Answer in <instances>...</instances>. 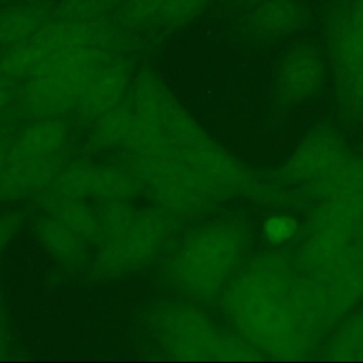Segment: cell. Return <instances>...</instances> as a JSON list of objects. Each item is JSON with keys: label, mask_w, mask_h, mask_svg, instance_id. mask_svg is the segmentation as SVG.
Here are the masks:
<instances>
[{"label": "cell", "mask_w": 363, "mask_h": 363, "mask_svg": "<svg viewBox=\"0 0 363 363\" xmlns=\"http://www.w3.org/2000/svg\"><path fill=\"white\" fill-rule=\"evenodd\" d=\"M6 350V333L0 320V353H3Z\"/></svg>", "instance_id": "cell-26"}, {"label": "cell", "mask_w": 363, "mask_h": 363, "mask_svg": "<svg viewBox=\"0 0 363 363\" xmlns=\"http://www.w3.org/2000/svg\"><path fill=\"white\" fill-rule=\"evenodd\" d=\"M14 1H21V3H30V4H38V6L52 7V6L57 4L60 0H14Z\"/></svg>", "instance_id": "cell-23"}, {"label": "cell", "mask_w": 363, "mask_h": 363, "mask_svg": "<svg viewBox=\"0 0 363 363\" xmlns=\"http://www.w3.org/2000/svg\"><path fill=\"white\" fill-rule=\"evenodd\" d=\"M123 167L139 180L142 191L179 218L196 216L204 207L207 179L177 155L129 153Z\"/></svg>", "instance_id": "cell-4"}, {"label": "cell", "mask_w": 363, "mask_h": 363, "mask_svg": "<svg viewBox=\"0 0 363 363\" xmlns=\"http://www.w3.org/2000/svg\"><path fill=\"white\" fill-rule=\"evenodd\" d=\"M47 6L14 1L0 9V47L7 48L26 41L52 18Z\"/></svg>", "instance_id": "cell-12"}, {"label": "cell", "mask_w": 363, "mask_h": 363, "mask_svg": "<svg viewBox=\"0 0 363 363\" xmlns=\"http://www.w3.org/2000/svg\"><path fill=\"white\" fill-rule=\"evenodd\" d=\"M133 65L125 52L111 55L92 75L78 98L74 112L78 119L94 123L104 113L119 105L129 94Z\"/></svg>", "instance_id": "cell-7"}, {"label": "cell", "mask_w": 363, "mask_h": 363, "mask_svg": "<svg viewBox=\"0 0 363 363\" xmlns=\"http://www.w3.org/2000/svg\"><path fill=\"white\" fill-rule=\"evenodd\" d=\"M234 245L221 227H203L179 241L167 268L174 285L196 298L210 296L231 267Z\"/></svg>", "instance_id": "cell-5"}, {"label": "cell", "mask_w": 363, "mask_h": 363, "mask_svg": "<svg viewBox=\"0 0 363 363\" xmlns=\"http://www.w3.org/2000/svg\"><path fill=\"white\" fill-rule=\"evenodd\" d=\"M247 27L259 35L278 37L299 30L309 18L302 0H264L245 9Z\"/></svg>", "instance_id": "cell-11"}, {"label": "cell", "mask_w": 363, "mask_h": 363, "mask_svg": "<svg viewBox=\"0 0 363 363\" xmlns=\"http://www.w3.org/2000/svg\"><path fill=\"white\" fill-rule=\"evenodd\" d=\"M132 105L129 101H122L119 105L104 113L94 122V129L89 135V142L95 149H112L123 146L130 123Z\"/></svg>", "instance_id": "cell-16"}, {"label": "cell", "mask_w": 363, "mask_h": 363, "mask_svg": "<svg viewBox=\"0 0 363 363\" xmlns=\"http://www.w3.org/2000/svg\"><path fill=\"white\" fill-rule=\"evenodd\" d=\"M54 217L71 228L85 242H99L101 224L99 214L84 200L65 201L50 210Z\"/></svg>", "instance_id": "cell-17"}, {"label": "cell", "mask_w": 363, "mask_h": 363, "mask_svg": "<svg viewBox=\"0 0 363 363\" xmlns=\"http://www.w3.org/2000/svg\"><path fill=\"white\" fill-rule=\"evenodd\" d=\"M62 169L58 155L7 163L0 174V201L18 200L43 193Z\"/></svg>", "instance_id": "cell-10"}, {"label": "cell", "mask_w": 363, "mask_h": 363, "mask_svg": "<svg viewBox=\"0 0 363 363\" xmlns=\"http://www.w3.org/2000/svg\"><path fill=\"white\" fill-rule=\"evenodd\" d=\"M123 0H60L51 7L52 16L64 20L106 21L115 16Z\"/></svg>", "instance_id": "cell-18"}, {"label": "cell", "mask_w": 363, "mask_h": 363, "mask_svg": "<svg viewBox=\"0 0 363 363\" xmlns=\"http://www.w3.org/2000/svg\"><path fill=\"white\" fill-rule=\"evenodd\" d=\"M23 221L24 217L20 211H7L0 214V254L23 227Z\"/></svg>", "instance_id": "cell-20"}, {"label": "cell", "mask_w": 363, "mask_h": 363, "mask_svg": "<svg viewBox=\"0 0 363 363\" xmlns=\"http://www.w3.org/2000/svg\"><path fill=\"white\" fill-rule=\"evenodd\" d=\"M294 231L295 223L286 217H274L265 224V234L274 242L286 240Z\"/></svg>", "instance_id": "cell-21"}, {"label": "cell", "mask_w": 363, "mask_h": 363, "mask_svg": "<svg viewBox=\"0 0 363 363\" xmlns=\"http://www.w3.org/2000/svg\"><path fill=\"white\" fill-rule=\"evenodd\" d=\"M140 191L139 180L123 166L96 164L89 197L101 203L130 201Z\"/></svg>", "instance_id": "cell-15"}, {"label": "cell", "mask_w": 363, "mask_h": 363, "mask_svg": "<svg viewBox=\"0 0 363 363\" xmlns=\"http://www.w3.org/2000/svg\"><path fill=\"white\" fill-rule=\"evenodd\" d=\"M340 55L352 64L363 61V0H340L333 9Z\"/></svg>", "instance_id": "cell-14"}, {"label": "cell", "mask_w": 363, "mask_h": 363, "mask_svg": "<svg viewBox=\"0 0 363 363\" xmlns=\"http://www.w3.org/2000/svg\"><path fill=\"white\" fill-rule=\"evenodd\" d=\"M153 337L176 359H200L217 353V339L204 316L189 305L169 302L150 316Z\"/></svg>", "instance_id": "cell-6"}, {"label": "cell", "mask_w": 363, "mask_h": 363, "mask_svg": "<svg viewBox=\"0 0 363 363\" xmlns=\"http://www.w3.org/2000/svg\"><path fill=\"white\" fill-rule=\"evenodd\" d=\"M180 220L160 206L138 211L123 233L98 242L94 272L113 278L145 267L176 235Z\"/></svg>", "instance_id": "cell-3"}, {"label": "cell", "mask_w": 363, "mask_h": 363, "mask_svg": "<svg viewBox=\"0 0 363 363\" xmlns=\"http://www.w3.org/2000/svg\"><path fill=\"white\" fill-rule=\"evenodd\" d=\"M213 0H123L116 23L128 30L176 28L199 17Z\"/></svg>", "instance_id": "cell-8"}, {"label": "cell", "mask_w": 363, "mask_h": 363, "mask_svg": "<svg viewBox=\"0 0 363 363\" xmlns=\"http://www.w3.org/2000/svg\"><path fill=\"white\" fill-rule=\"evenodd\" d=\"M34 231L40 244L61 264L77 267L84 262L88 242L57 217L44 216L38 218L34 224Z\"/></svg>", "instance_id": "cell-13"}, {"label": "cell", "mask_w": 363, "mask_h": 363, "mask_svg": "<svg viewBox=\"0 0 363 363\" xmlns=\"http://www.w3.org/2000/svg\"><path fill=\"white\" fill-rule=\"evenodd\" d=\"M130 33L118 23L52 17L34 35L3 48L0 62L10 78L27 79L91 48L125 52Z\"/></svg>", "instance_id": "cell-1"}, {"label": "cell", "mask_w": 363, "mask_h": 363, "mask_svg": "<svg viewBox=\"0 0 363 363\" xmlns=\"http://www.w3.org/2000/svg\"><path fill=\"white\" fill-rule=\"evenodd\" d=\"M234 1V4L235 6H238L240 9H248V7H251V6H254V4H257V3H261V1H264V0H233Z\"/></svg>", "instance_id": "cell-24"}, {"label": "cell", "mask_w": 363, "mask_h": 363, "mask_svg": "<svg viewBox=\"0 0 363 363\" xmlns=\"http://www.w3.org/2000/svg\"><path fill=\"white\" fill-rule=\"evenodd\" d=\"M17 92L14 88V79L7 75L0 62V113L7 109V106L16 101Z\"/></svg>", "instance_id": "cell-22"}, {"label": "cell", "mask_w": 363, "mask_h": 363, "mask_svg": "<svg viewBox=\"0 0 363 363\" xmlns=\"http://www.w3.org/2000/svg\"><path fill=\"white\" fill-rule=\"evenodd\" d=\"M116 52L121 51L91 48L24 79L16 96L18 111L30 119L62 118L74 112L78 98L92 75Z\"/></svg>", "instance_id": "cell-2"}, {"label": "cell", "mask_w": 363, "mask_h": 363, "mask_svg": "<svg viewBox=\"0 0 363 363\" xmlns=\"http://www.w3.org/2000/svg\"><path fill=\"white\" fill-rule=\"evenodd\" d=\"M104 207L99 214V224H101V240L112 238L123 233L132 220L136 216V210L130 204V201H109L102 203Z\"/></svg>", "instance_id": "cell-19"}, {"label": "cell", "mask_w": 363, "mask_h": 363, "mask_svg": "<svg viewBox=\"0 0 363 363\" xmlns=\"http://www.w3.org/2000/svg\"><path fill=\"white\" fill-rule=\"evenodd\" d=\"M6 164H7V147H3L0 145V174L6 167Z\"/></svg>", "instance_id": "cell-25"}, {"label": "cell", "mask_w": 363, "mask_h": 363, "mask_svg": "<svg viewBox=\"0 0 363 363\" xmlns=\"http://www.w3.org/2000/svg\"><path fill=\"white\" fill-rule=\"evenodd\" d=\"M69 136L68 123L62 118L33 119L7 147V163L44 159L65 146Z\"/></svg>", "instance_id": "cell-9"}]
</instances>
